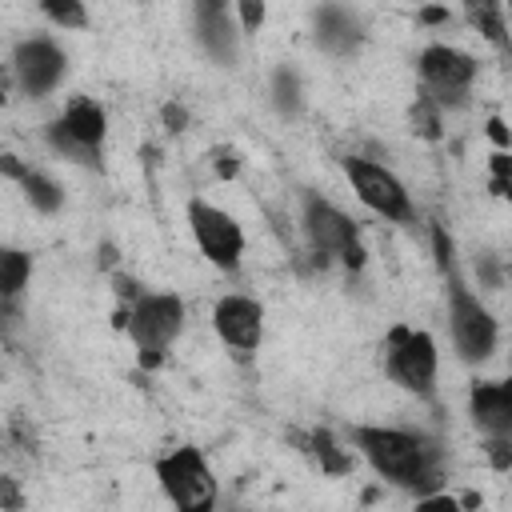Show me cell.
Listing matches in <instances>:
<instances>
[{
  "label": "cell",
  "instance_id": "6da1fadb",
  "mask_svg": "<svg viewBox=\"0 0 512 512\" xmlns=\"http://www.w3.org/2000/svg\"><path fill=\"white\" fill-rule=\"evenodd\" d=\"M352 444L360 448V456L392 484L412 488V492H432L440 484V456L436 444H428L416 432H400V428H352Z\"/></svg>",
  "mask_w": 512,
  "mask_h": 512
},
{
  "label": "cell",
  "instance_id": "7a4b0ae2",
  "mask_svg": "<svg viewBox=\"0 0 512 512\" xmlns=\"http://www.w3.org/2000/svg\"><path fill=\"white\" fill-rule=\"evenodd\" d=\"M432 244H436V260L440 272L448 276V320H452V336L464 360H488L496 348V320L492 312L464 288V280L456 276V260H452V240L448 232L436 224L432 228Z\"/></svg>",
  "mask_w": 512,
  "mask_h": 512
},
{
  "label": "cell",
  "instance_id": "3957f363",
  "mask_svg": "<svg viewBox=\"0 0 512 512\" xmlns=\"http://www.w3.org/2000/svg\"><path fill=\"white\" fill-rule=\"evenodd\" d=\"M116 324L132 332V340L140 348V364L144 368H156L164 360L168 344L184 328V304L176 296H168V292H140L128 304V312H120Z\"/></svg>",
  "mask_w": 512,
  "mask_h": 512
},
{
  "label": "cell",
  "instance_id": "277c9868",
  "mask_svg": "<svg viewBox=\"0 0 512 512\" xmlns=\"http://www.w3.org/2000/svg\"><path fill=\"white\" fill-rule=\"evenodd\" d=\"M384 368L400 388H408L416 396H432V388H436V340L428 332L408 328V324L388 328Z\"/></svg>",
  "mask_w": 512,
  "mask_h": 512
},
{
  "label": "cell",
  "instance_id": "5b68a950",
  "mask_svg": "<svg viewBox=\"0 0 512 512\" xmlns=\"http://www.w3.org/2000/svg\"><path fill=\"white\" fill-rule=\"evenodd\" d=\"M160 488L168 492V500L184 512H208L216 504V480L204 464V456L196 448H176L156 464Z\"/></svg>",
  "mask_w": 512,
  "mask_h": 512
},
{
  "label": "cell",
  "instance_id": "8992f818",
  "mask_svg": "<svg viewBox=\"0 0 512 512\" xmlns=\"http://www.w3.org/2000/svg\"><path fill=\"white\" fill-rule=\"evenodd\" d=\"M304 228L320 256H336L344 268H364V244L356 232V220H348L336 204L320 196H304Z\"/></svg>",
  "mask_w": 512,
  "mask_h": 512
},
{
  "label": "cell",
  "instance_id": "52a82bcc",
  "mask_svg": "<svg viewBox=\"0 0 512 512\" xmlns=\"http://www.w3.org/2000/svg\"><path fill=\"white\" fill-rule=\"evenodd\" d=\"M420 76H424V92L444 108H460L468 100V88L476 80V60L460 48H448V44H428L420 52Z\"/></svg>",
  "mask_w": 512,
  "mask_h": 512
},
{
  "label": "cell",
  "instance_id": "ba28073f",
  "mask_svg": "<svg viewBox=\"0 0 512 512\" xmlns=\"http://www.w3.org/2000/svg\"><path fill=\"white\" fill-rule=\"evenodd\" d=\"M104 132H108L104 108H100L96 100H84V96H76V100L64 108V116H60L56 124H48V140H52L60 152H68V156H76V160H84V164H96L100 144H104Z\"/></svg>",
  "mask_w": 512,
  "mask_h": 512
},
{
  "label": "cell",
  "instance_id": "9c48e42d",
  "mask_svg": "<svg viewBox=\"0 0 512 512\" xmlns=\"http://www.w3.org/2000/svg\"><path fill=\"white\" fill-rule=\"evenodd\" d=\"M344 176L352 184V192L380 216L388 220H412V204H408V192L404 184L384 168V164H372L364 156H348L344 160Z\"/></svg>",
  "mask_w": 512,
  "mask_h": 512
},
{
  "label": "cell",
  "instance_id": "30bf717a",
  "mask_svg": "<svg viewBox=\"0 0 512 512\" xmlns=\"http://www.w3.org/2000/svg\"><path fill=\"white\" fill-rule=\"evenodd\" d=\"M188 224H192V236H196L200 252H204L216 268L232 272V268L240 264L244 232H240V224H236L224 208H212V204H204V200H192V204H188Z\"/></svg>",
  "mask_w": 512,
  "mask_h": 512
},
{
  "label": "cell",
  "instance_id": "8fae6325",
  "mask_svg": "<svg viewBox=\"0 0 512 512\" xmlns=\"http://www.w3.org/2000/svg\"><path fill=\"white\" fill-rule=\"evenodd\" d=\"M212 324L224 344H232L236 352H252L264 336V308L252 296H224L212 308Z\"/></svg>",
  "mask_w": 512,
  "mask_h": 512
},
{
  "label": "cell",
  "instance_id": "7c38bea8",
  "mask_svg": "<svg viewBox=\"0 0 512 512\" xmlns=\"http://www.w3.org/2000/svg\"><path fill=\"white\" fill-rule=\"evenodd\" d=\"M16 76H20V88H24L28 96H44V92H52V88L60 84V76H64V52H60L52 40L32 36V40H24V44L16 48Z\"/></svg>",
  "mask_w": 512,
  "mask_h": 512
},
{
  "label": "cell",
  "instance_id": "4fadbf2b",
  "mask_svg": "<svg viewBox=\"0 0 512 512\" xmlns=\"http://www.w3.org/2000/svg\"><path fill=\"white\" fill-rule=\"evenodd\" d=\"M468 408L476 428H484L488 436L512 432V388L504 380H476L468 392Z\"/></svg>",
  "mask_w": 512,
  "mask_h": 512
},
{
  "label": "cell",
  "instance_id": "5bb4252c",
  "mask_svg": "<svg viewBox=\"0 0 512 512\" xmlns=\"http://www.w3.org/2000/svg\"><path fill=\"white\" fill-rule=\"evenodd\" d=\"M196 40L208 48V56H216L220 64L236 60V28L228 16L224 0H196Z\"/></svg>",
  "mask_w": 512,
  "mask_h": 512
},
{
  "label": "cell",
  "instance_id": "9a60e30c",
  "mask_svg": "<svg viewBox=\"0 0 512 512\" xmlns=\"http://www.w3.org/2000/svg\"><path fill=\"white\" fill-rule=\"evenodd\" d=\"M0 172L24 188V196H28V204H32V208H40V212H56V208H60L64 192L56 188V180H48L44 172L28 168L20 156H8V152H4V156H0Z\"/></svg>",
  "mask_w": 512,
  "mask_h": 512
},
{
  "label": "cell",
  "instance_id": "2e32d148",
  "mask_svg": "<svg viewBox=\"0 0 512 512\" xmlns=\"http://www.w3.org/2000/svg\"><path fill=\"white\" fill-rule=\"evenodd\" d=\"M316 40L328 48V52H352L360 44V24L348 8L340 4H324L316 12Z\"/></svg>",
  "mask_w": 512,
  "mask_h": 512
},
{
  "label": "cell",
  "instance_id": "e0dca14e",
  "mask_svg": "<svg viewBox=\"0 0 512 512\" xmlns=\"http://www.w3.org/2000/svg\"><path fill=\"white\" fill-rule=\"evenodd\" d=\"M460 4H464L468 24H472L488 44H496V48L508 44V36H504V0H460Z\"/></svg>",
  "mask_w": 512,
  "mask_h": 512
},
{
  "label": "cell",
  "instance_id": "ac0fdd59",
  "mask_svg": "<svg viewBox=\"0 0 512 512\" xmlns=\"http://www.w3.org/2000/svg\"><path fill=\"white\" fill-rule=\"evenodd\" d=\"M304 452H308L328 476H344V472H352V456L340 452L336 440H332V432H324V428H316V432L304 436Z\"/></svg>",
  "mask_w": 512,
  "mask_h": 512
},
{
  "label": "cell",
  "instance_id": "d6986e66",
  "mask_svg": "<svg viewBox=\"0 0 512 512\" xmlns=\"http://www.w3.org/2000/svg\"><path fill=\"white\" fill-rule=\"evenodd\" d=\"M32 276V256L0 244V296H16Z\"/></svg>",
  "mask_w": 512,
  "mask_h": 512
},
{
  "label": "cell",
  "instance_id": "ffe728a7",
  "mask_svg": "<svg viewBox=\"0 0 512 512\" xmlns=\"http://www.w3.org/2000/svg\"><path fill=\"white\" fill-rule=\"evenodd\" d=\"M408 120H412V132H416V136H424V140H440V104H436L428 92L416 96Z\"/></svg>",
  "mask_w": 512,
  "mask_h": 512
},
{
  "label": "cell",
  "instance_id": "44dd1931",
  "mask_svg": "<svg viewBox=\"0 0 512 512\" xmlns=\"http://www.w3.org/2000/svg\"><path fill=\"white\" fill-rule=\"evenodd\" d=\"M272 100H276V108H280L284 116L300 112V76H296L292 68H280V72L272 76Z\"/></svg>",
  "mask_w": 512,
  "mask_h": 512
},
{
  "label": "cell",
  "instance_id": "7402d4cb",
  "mask_svg": "<svg viewBox=\"0 0 512 512\" xmlns=\"http://www.w3.org/2000/svg\"><path fill=\"white\" fill-rule=\"evenodd\" d=\"M44 16L60 28H84L88 24V12H84V0H40Z\"/></svg>",
  "mask_w": 512,
  "mask_h": 512
},
{
  "label": "cell",
  "instance_id": "603a6c76",
  "mask_svg": "<svg viewBox=\"0 0 512 512\" xmlns=\"http://www.w3.org/2000/svg\"><path fill=\"white\" fill-rule=\"evenodd\" d=\"M208 160H212V172H216L220 180H232V176L240 172V152L228 148V144H224V148H212Z\"/></svg>",
  "mask_w": 512,
  "mask_h": 512
},
{
  "label": "cell",
  "instance_id": "cb8c5ba5",
  "mask_svg": "<svg viewBox=\"0 0 512 512\" xmlns=\"http://www.w3.org/2000/svg\"><path fill=\"white\" fill-rule=\"evenodd\" d=\"M508 188H512V160H508V152L500 148V152L492 156V196H508Z\"/></svg>",
  "mask_w": 512,
  "mask_h": 512
},
{
  "label": "cell",
  "instance_id": "d4e9b609",
  "mask_svg": "<svg viewBox=\"0 0 512 512\" xmlns=\"http://www.w3.org/2000/svg\"><path fill=\"white\" fill-rule=\"evenodd\" d=\"M484 452H488V460H492V468H496V472L512 468V448H508V436H492V440L484 444Z\"/></svg>",
  "mask_w": 512,
  "mask_h": 512
},
{
  "label": "cell",
  "instance_id": "484cf974",
  "mask_svg": "<svg viewBox=\"0 0 512 512\" xmlns=\"http://www.w3.org/2000/svg\"><path fill=\"white\" fill-rule=\"evenodd\" d=\"M236 8H240V28L244 32H256L264 24V0H236Z\"/></svg>",
  "mask_w": 512,
  "mask_h": 512
},
{
  "label": "cell",
  "instance_id": "4316f807",
  "mask_svg": "<svg viewBox=\"0 0 512 512\" xmlns=\"http://www.w3.org/2000/svg\"><path fill=\"white\" fill-rule=\"evenodd\" d=\"M160 120H164L168 132H184V128H188V112H184L176 100H168V104L160 108Z\"/></svg>",
  "mask_w": 512,
  "mask_h": 512
},
{
  "label": "cell",
  "instance_id": "83f0119b",
  "mask_svg": "<svg viewBox=\"0 0 512 512\" xmlns=\"http://www.w3.org/2000/svg\"><path fill=\"white\" fill-rule=\"evenodd\" d=\"M24 504V496H20V488H16V480H8V476H0V508H20Z\"/></svg>",
  "mask_w": 512,
  "mask_h": 512
},
{
  "label": "cell",
  "instance_id": "f1b7e54d",
  "mask_svg": "<svg viewBox=\"0 0 512 512\" xmlns=\"http://www.w3.org/2000/svg\"><path fill=\"white\" fill-rule=\"evenodd\" d=\"M420 24H448V8H440V4L420 8Z\"/></svg>",
  "mask_w": 512,
  "mask_h": 512
},
{
  "label": "cell",
  "instance_id": "f546056e",
  "mask_svg": "<svg viewBox=\"0 0 512 512\" xmlns=\"http://www.w3.org/2000/svg\"><path fill=\"white\" fill-rule=\"evenodd\" d=\"M488 136H492L500 148H508V128H504V120H500V116H492V120H488Z\"/></svg>",
  "mask_w": 512,
  "mask_h": 512
},
{
  "label": "cell",
  "instance_id": "4dcf8cb0",
  "mask_svg": "<svg viewBox=\"0 0 512 512\" xmlns=\"http://www.w3.org/2000/svg\"><path fill=\"white\" fill-rule=\"evenodd\" d=\"M112 260H116V252H112V244H104L100 248V268H112Z\"/></svg>",
  "mask_w": 512,
  "mask_h": 512
},
{
  "label": "cell",
  "instance_id": "1f68e13d",
  "mask_svg": "<svg viewBox=\"0 0 512 512\" xmlns=\"http://www.w3.org/2000/svg\"><path fill=\"white\" fill-rule=\"evenodd\" d=\"M0 104H4V76H0Z\"/></svg>",
  "mask_w": 512,
  "mask_h": 512
}]
</instances>
